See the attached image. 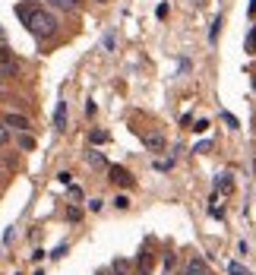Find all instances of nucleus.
Wrapping results in <instances>:
<instances>
[{"instance_id": "f257e3e1", "label": "nucleus", "mask_w": 256, "mask_h": 275, "mask_svg": "<svg viewBox=\"0 0 256 275\" xmlns=\"http://www.w3.org/2000/svg\"><path fill=\"white\" fill-rule=\"evenodd\" d=\"M16 16L23 19V26L35 35V38H51L57 32V16H51L48 10L35 7V4H19L16 7Z\"/></svg>"}, {"instance_id": "f03ea898", "label": "nucleus", "mask_w": 256, "mask_h": 275, "mask_svg": "<svg viewBox=\"0 0 256 275\" xmlns=\"http://www.w3.org/2000/svg\"><path fill=\"white\" fill-rule=\"evenodd\" d=\"M108 174H111V180L120 183V187H133V174L126 171V168H120V164H111V168H108Z\"/></svg>"}, {"instance_id": "7ed1b4c3", "label": "nucleus", "mask_w": 256, "mask_h": 275, "mask_svg": "<svg viewBox=\"0 0 256 275\" xmlns=\"http://www.w3.org/2000/svg\"><path fill=\"white\" fill-rule=\"evenodd\" d=\"M4 126H13V130L26 133L32 123H29V117H23V114H7V117H4Z\"/></svg>"}, {"instance_id": "20e7f679", "label": "nucleus", "mask_w": 256, "mask_h": 275, "mask_svg": "<svg viewBox=\"0 0 256 275\" xmlns=\"http://www.w3.org/2000/svg\"><path fill=\"white\" fill-rule=\"evenodd\" d=\"M0 73H16V64H13V54L7 45H0Z\"/></svg>"}, {"instance_id": "39448f33", "label": "nucleus", "mask_w": 256, "mask_h": 275, "mask_svg": "<svg viewBox=\"0 0 256 275\" xmlns=\"http://www.w3.org/2000/svg\"><path fill=\"white\" fill-rule=\"evenodd\" d=\"M142 142L149 145L152 152H161V149H164V136H161V133H145V136H142Z\"/></svg>"}, {"instance_id": "423d86ee", "label": "nucleus", "mask_w": 256, "mask_h": 275, "mask_svg": "<svg viewBox=\"0 0 256 275\" xmlns=\"http://www.w3.org/2000/svg\"><path fill=\"white\" fill-rule=\"evenodd\" d=\"M67 126V101H57V111H54V130H63Z\"/></svg>"}, {"instance_id": "0eeeda50", "label": "nucleus", "mask_w": 256, "mask_h": 275, "mask_svg": "<svg viewBox=\"0 0 256 275\" xmlns=\"http://www.w3.org/2000/svg\"><path fill=\"white\" fill-rule=\"evenodd\" d=\"M184 275H209V266L203 263V260H190L187 263V272Z\"/></svg>"}, {"instance_id": "6e6552de", "label": "nucleus", "mask_w": 256, "mask_h": 275, "mask_svg": "<svg viewBox=\"0 0 256 275\" xmlns=\"http://www.w3.org/2000/svg\"><path fill=\"white\" fill-rule=\"evenodd\" d=\"M215 183H218V190H222V193H231V190H234V180H231V174H222Z\"/></svg>"}, {"instance_id": "1a4fd4ad", "label": "nucleus", "mask_w": 256, "mask_h": 275, "mask_svg": "<svg viewBox=\"0 0 256 275\" xmlns=\"http://www.w3.org/2000/svg\"><path fill=\"white\" fill-rule=\"evenodd\" d=\"M86 161L92 164V168H104V155H101V152H89V155H86Z\"/></svg>"}, {"instance_id": "9d476101", "label": "nucleus", "mask_w": 256, "mask_h": 275, "mask_svg": "<svg viewBox=\"0 0 256 275\" xmlns=\"http://www.w3.org/2000/svg\"><path fill=\"white\" fill-rule=\"evenodd\" d=\"M218 32H222V16H215V23H212V32H209V41L212 45L218 41Z\"/></svg>"}, {"instance_id": "9b49d317", "label": "nucleus", "mask_w": 256, "mask_h": 275, "mask_svg": "<svg viewBox=\"0 0 256 275\" xmlns=\"http://www.w3.org/2000/svg\"><path fill=\"white\" fill-rule=\"evenodd\" d=\"M244 48H247L250 54H256V26L250 29V35H247V41H244Z\"/></svg>"}, {"instance_id": "f8f14e48", "label": "nucleus", "mask_w": 256, "mask_h": 275, "mask_svg": "<svg viewBox=\"0 0 256 275\" xmlns=\"http://www.w3.org/2000/svg\"><path fill=\"white\" fill-rule=\"evenodd\" d=\"M222 120H225V123L231 126V130H237V126H241V120H237L234 114H228V111H222Z\"/></svg>"}, {"instance_id": "ddd939ff", "label": "nucleus", "mask_w": 256, "mask_h": 275, "mask_svg": "<svg viewBox=\"0 0 256 275\" xmlns=\"http://www.w3.org/2000/svg\"><path fill=\"white\" fill-rule=\"evenodd\" d=\"M54 7H60V10H76V0H51Z\"/></svg>"}, {"instance_id": "4468645a", "label": "nucleus", "mask_w": 256, "mask_h": 275, "mask_svg": "<svg viewBox=\"0 0 256 275\" xmlns=\"http://www.w3.org/2000/svg\"><path fill=\"white\" fill-rule=\"evenodd\" d=\"M228 272H231V275H250V269H244L241 263H231V266H228Z\"/></svg>"}, {"instance_id": "2eb2a0df", "label": "nucleus", "mask_w": 256, "mask_h": 275, "mask_svg": "<svg viewBox=\"0 0 256 275\" xmlns=\"http://www.w3.org/2000/svg\"><path fill=\"white\" fill-rule=\"evenodd\" d=\"M19 149H26V152L35 149V139H32V136H19Z\"/></svg>"}, {"instance_id": "dca6fc26", "label": "nucleus", "mask_w": 256, "mask_h": 275, "mask_svg": "<svg viewBox=\"0 0 256 275\" xmlns=\"http://www.w3.org/2000/svg\"><path fill=\"white\" fill-rule=\"evenodd\" d=\"M114 206H117V209H130V199H126V196H117Z\"/></svg>"}, {"instance_id": "f3484780", "label": "nucleus", "mask_w": 256, "mask_h": 275, "mask_svg": "<svg viewBox=\"0 0 256 275\" xmlns=\"http://www.w3.org/2000/svg\"><path fill=\"white\" fill-rule=\"evenodd\" d=\"M104 139H108L104 130H92V142H104Z\"/></svg>"}, {"instance_id": "a211bd4d", "label": "nucleus", "mask_w": 256, "mask_h": 275, "mask_svg": "<svg viewBox=\"0 0 256 275\" xmlns=\"http://www.w3.org/2000/svg\"><path fill=\"white\" fill-rule=\"evenodd\" d=\"M193 130H196V133H206V130H209V120H196Z\"/></svg>"}, {"instance_id": "6ab92c4d", "label": "nucleus", "mask_w": 256, "mask_h": 275, "mask_svg": "<svg viewBox=\"0 0 256 275\" xmlns=\"http://www.w3.org/2000/svg\"><path fill=\"white\" fill-rule=\"evenodd\" d=\"M155 16H158V19H164V16H168V4H158V10H155Z\"/></svg>"}, {"instance_id": "aec40b11", "label": "nucleus", "mask_w": 256, "mask_h": 275, "mask_svg": "<svg viewBox=\"0 0 256 275\" xmlns=\"http://www.w3.org/2000/svg\"><path fill=\"white\" fill-rule=\"evenodd\" d=\"M193 152H196V155H203V152H209V142H199V145H193Z\"/></svg>"}, {"instance_id": "412c9836", "label": "nucleus", "mask_w": 256, "mask_h": 275, "mask_svg": "<svg viewBox=\"0 0 256 275\" xmlns=\"http://www.w3.org/2000/svg\"><path fill=\"white\" fill-rule=\"evenodd\" d=\"M79 215H82L79 209H70V212H67V218H70V222H79Z\"/></svg>"}, {"instance_id": "4be33fe9", "label": "nucleus", "mask_w": 256, "mask_h": 275, "mask_svg": "<svg viewBox=\"0 0 256 275\" xmlns=\"http://www.w3.org/2000/svg\"><path fill=\"white\" fill-rule=\"evenodd\" d=\"M57 180H60V183H70V180H73V174H70V171H60V174H57Z\"/></svg>"}, {"instance_id": "5701e85b", "label": "nucleus", "mask_w": 256, "mask_h": 275, "mask_svg": "<svg viewBox=\"0 0 256 275\" xmlns=\"http://www.w3.org/2000/svg\"><path fill=\"white\" fill-rule=\"evenodd\" d=\"M63 253H67V244H60V247H57V250H54L51 256H54V260H60V256H63Z\"/></svg>"}, {"instance_id": "b1692460", "label": "nucleus", "mask_w": 256, "mask_h": 275, "mask_svg": "<svg viewBox=\"0 0 256 275\" xmlns=\"http://www.w3.org/2000/svg\"><path fill=\"white\" fill-rule=\"evenodd\" d=\"M7 136H10V133H7V126H4V123H0V145H4V142H7Z\"/></svg>"}, {"instance_id": "393cba45", "label": "nucleus", "mask_w": 256, "mask_h": 275, "mask_svg": "<svg viewBox=\"0 0 256 275\" xmlns=\"http://www.w3.org/2000/svg\"><path fill=\"white\" fill-rule=\"evenodd\" d=\"M250 16H256V0H250Z\"/></svg>"}, {"instance_id": "a878e982", "label": "nucleus", "mask_w": 256, "mask_h": 275, "mask_svg": "<svg viewBox=\"0 0 256 275\" xmlns=\"http://www.w3.org/2000/svg\"><path fill=\"white\" fill-rule=\"evenodd\" d=\"M4 41H7V32H4V29H0V45H4Z\"/></svg>"}, {"instance_id": "bb28decb", "label": "nucleus", "mask_w": 256, "mask_h": 275, "mask_svg": "<svg viewBox=\"0 0 256 275\" xmlns=\"http://www.w3.org/2000/svg\"><path fill=\"white\" fill-rule=\"evenodd\" d=\"M193 4H196V7H206V0H193Z\"/></svg>"}, {"instance_id": "cd10ccee", "label": "nucleus", "mask_w": 256, "mask_h": 275, "mask_svg": "<svg viewBox=\"0 0 256 275\" xmlns=\"http://www.w3.org/2000/svg\"><path fill=\"white\" fill-rule=\"evenodd\" d=\"M253 89H256V76H253Z\"/></svg>"}, {"instance_id": "c85d7f7f", "label": "nucleus", "mask_w": 256, "mask_h": 275, "mask_svg": "<svg viewBox=\"0 0 256 275\" xmlns=\"http://www.w3.org/2000/svg\"><path fill=\"white\" fill-rule=\"evenodd\" d=\"M101 4H104V0H101Z\"/></svg>"}]
</instances>
